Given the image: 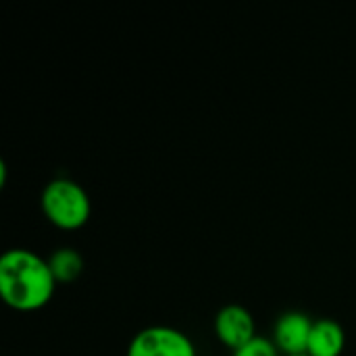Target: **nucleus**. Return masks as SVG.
<instances>
[{"label":"nucleus","instance_id":"f257e3e1","mask_svg":"<svg viewBox=\"0 0 356 356\" xmlns=\"http://www.w3.org/2000/svg\"><path fill=\"white\" fill-rule=\"evenodd\" d=\"M56 290L48 261L25 248H10L0 257V296L19 313L44 309Z\"/></svg>","mask_w":356,"mask_h":356},{"label":"nucleus","instance_id":"f03ea898","mask_svg":"<svg viewBox=\"0 0 356 356\" xmlns=\"http://www.w3.org/2000/svg\"><path fill=\"white\" fill-rule=\"evenodd\" d=\"M42 213L58 229L73 232L88 223L92 202L88 192L69 177L50 179L42 190Z\"/></svg>","mask_w":356,"mask_h":356},{"label":"nucleus","instance_id":"7ed1b4c3","mask_svg":"<svg viewBox=\"0 0 356 356\" xmlns=\"http://www.w3.org/2000/svg\"><path fill=\"white\" fill-rule=\"evenodd\" d=\"M125 356H196V348L184 332L152 325L131 338Z\"/></svg>","mask_w":356,"mask_h":356},{"label":"nucleus","instance_id":"20e7f679","mask_svg":"<svg viewBox=\"0 0 356 356\" xmlns=\"http://www.w3.org/2000/svg\"><path fill=\"white\" fill-rule=\"evenodd\" d=\"M215 336L223 346H227L234 353L244 344H248L250 340H254L257 325L250 311H246L240 305L223 307L215 317Z\"/></svg>","mask_w":356,"mask_h":356},{"label":"nucleus","instance_id":"39448f33","mask_svg":"<svg viewBox=\"0 0 356 356\" xmlns=\"http://www.w3.org/2000/svg\"><path fill=\"white\" fill-rule=\"evenodd\" d=\"M313 325H315V321H311V317L300 313V311L284 313L275 321L273 344L277 346V350L282 353V356L307 355Z\"/></svg>","mask_w":356,"mask_h":356},{"label":"nucleus","instance_id":"423d86ee","mask_svg":"<svg viewBox=\"0 0 356 356\" xmlns=\"http://www.w3.org/2000/svg\"><path fill=\"white\" fill-rule=\"evenodd\" d=\"M346 346V334L334 319H319L313 325L309 340V356H340Z\"/></svg>","mask_w":356,"mask_h":356},{"label":"nucleus","instance_id":"0eeeda50","mask_svg":"<svg viewBox=\"0 0 356 356\" xmlns=\"http://www.w3.org/2000/svg\"><path fill=\"white\" fill-rule=\"evenodd\" d=\"M46 261L56 284H73L83 273V257L75 248H58Z\"/></svg>","mask_w":356,"mask_h":356},{"label":"nucleus","instance_id":"6e6552de","mask_svg":"<svg viewBox=\"0 0 356 356\" xmlns=\"http://www.w3.org/2000/svg\"><path fill=\"white\" fill-rule=\"evenodd\" d=\"M234 356H280L277 346L273 344V340L267 338H254L248 344H244L242 348H238Z\"/></svg>","mask_w":356,"mask_h":356},{"label":"nucleus","instance_id":"1a4fd4ad","mask_svg":"<svg viewBox=\"0 0 356 356\" xmlns=\"http://www.w3.org/2000/svg\"><path fill=\"white\" fill-rule=\"evenodd\" d=\"M298 356H309V355H298Z\"/></svg>","mask_w":356,"mask_h":356}]
</instances>
